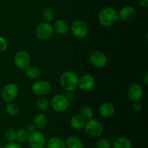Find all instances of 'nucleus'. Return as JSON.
Returning a JSON list of instances; mask_svg holds the SVG:
<instances>
[{
    "instance_id": "f257e3e1",
    "label": "nucleus",
    "mask_w": 148,
    "mask_h": 148,
    "mask_svg": "<svg viewBox=\"0 0 148 148\" xmlns=\"http://www.w3.org/2000/svg\"><path fill=\"white\" fill-rule=\"evenodd\" d=\"M119 20L118 12L113 7H107L101 10L98 14V22L104 27H109Z\"/></svg>"
},
{
    "instance_id": "f03ea898",
    "label": "nucleus",
    "mask_w": 148,
    "mask_h": 148,
    "mask_svg": "<svg viewBox=\"0 0 148 148\" xmlns=\"http://www.w3.org/2000/svg\"><path fill=\"white\" fill-rule=\"evenodd\" d=\"M79 77L74 72L66 71L61 75L59 78L60 85L67 91H73L78 87Z\"/></svg>"
},
{
    "instance_id": "7ed1b4c3",
    "label": "nucleus",
    "mask_w": 148,
    "mask_h": 148,
    "mask_svg": "<svg viewBox=\"0 0 148 148\" xmlns=\"http://www.w3.org/2000/svg\"><path fill=\"white\" fill-rule=\"evenodd\" d=\"M84 130L87 135L90 137H98L103 132V124L99 121L92 118L85 122Z\"/></svg>"
},
{
    "instance_id": "20e7f679",
    "label": "nucleus",
    "mask_w": 148,
    "mask_h": 148,
    "mask_svg": "<svg viewBox=\"0 0 148 148\" xmlns=\"http://www.w3.org/2000/svg\"><path fill=\"white\" fill-rule=\"evenodd\" d=\"M52 109L57 113H62L66 111L69 106V101L65 95L58 93L53 95L51 101Z\"/></svg>"
},
{
    "instance_id": "39448f33",
    "label": "nucleus",
    "mask_w": 148,
    "mask_h": 148,
    "mask_svg": "<svg viewBox=\"0 0 148 148\" xmlns=\"http://www.w3.org/2000/svg\"><path fill=\"white\" fill-rule=\"evenodd\" d=\"M53 32V25L48 22L40 23L35 29V34L40 40H48L51 38Z\"/></svg>"
},
{
    "instance_id": "423d86ee",
    "label": "nucleus",
    "mask_w": 148,
    "mask_h": 148,
    "mask_svg": "<svg viewBox=\"0 0 148 148\" xmlns=\"http://www.w3.org/2000/svg\"><path fill=\"white\" fill-rule=\"evenodd\" d=\"M19 88L14 83H9L2 88L1 91V98L5 102H13L18 95Z\"/></svg>"
},
{
    "instance_id": "0eeeda50",
    "label": "nucleus",
    "mask_w": 148,
    "mask_h": 148,
    "mask_svg": "<svg viewBox=\"0 0 148 148\" xmlns=\"http://www.w3.org/2000/svg\"><path fill=\"white\" fill-rule=\"evenodd\" d=\"M71 31L76 38H84L88 33V26L83 20H75L71 25Z\"/></svg>"
},
{
    "instance_id": "6e6552de",
    "label": "nucleus",
    "mask_w": 148,
    "mask_h": 148,
    "mask_svg": "<svg viewBox=\"0 0 148 148\" xmlns=\"http://www.w3.org/2000/svg\"><path fill=\"white\" fill-rule=\"evenodd\" d=\"M31 59L30 56L25 51H19L14 56V63L15 66L21 70H25L27 66H30Z\"/></svg>"
},
{
    "instance_id": "1a4fd4ad",
    "label": "nucleus",
    "mask_w": 148,
    "mask_h": 148,
    "mask_svg": "<svg viewBox=\"0 0 148 148\" xmlns=\"http://www.w3.org/2000/svg\"><path fill=\"white\" fill-rule=\"evenodd\" d=\"M27 142L31 148H43L46 144V139L40 132L35 130L30 133Z\"/></svg>"
},
{
    "instance_id": "9d476101",
    "label": "nucleus",
    "mask_w": 148,
    "mask_h": 148,
    "mask_svg": "<svg viewBox=\"0 0 148 148\" xmlns=\"http://www.w3.org/2000/svg\"><path fill=\"white\" fill-rule=\"evenodd\" d=\"M51 90V85L46 80H39L32 85V91L38 96H43L49 93Z\"/></svg>"
},
{
    "instance_id": "9b49d317",
    "label": "nucleus",
    "mask_w": 148,
    "mask_h": 148,
    "mask_svg": "<svg viewBox=\"0 0 148 148\" xmlns=\"http://www.w3.org/2000/svg\"><path fill=\"white\" fill-rule=\"evenodd\" d=\"M90 62L96 68H103L108 63L106 55L101 51H94L90 56Z\"/></svg>"
},
{
    "instance_id": "f8f14e48",
    "label": "nucleus",
    "mask_w": 148,
    "mask_h": 148,
    "mask_svg": "<svg viewBox=\"0 0 148 148\" xmlns=\"http://www.w3.org/2000/svg\"><path fill=\"white\" fill-rule=\"evenodd\" d=\"M95 84V78L90 74H85L79 78L78 87L79 89L85 92H88L94 88Z\"/></svg>"
},
{
    "instance_id": "ddd939ff",
    "label": "nucleus",
    "mask_w": 148,
    "mask_h": 148,
    "mask_svg": "<svg viewBox=\"0 0 148 148\" xmlns=\"http://www.w3.org/2000/svg\"><path fill=\"white\" fill-rule=\"evenodd\" d=\"M127 95H128L129 99L133 102L140 101V100H141V98L143 96V87L140 84H132L129 88Z\"/></svg>"
},
{
    "instance_id": "4468645a",
    "label": "nucleus",
    "mask_w": 148,
    "mask_h": 148,
    "mask_svg": "<svg viewBox=\"0 0 148 148\" xmlns=\"http://www.w3.org/2000/svg\"><path fill=\"white\" fill-rule=\"evenodd\" d=\"M119 19L123 21H130L135 17L137 11L132 6H125L123 7L118 12Z\"/></svg>"
},
{
    "instance_id": "2eb2a0df",
    "label": "nucleus",
    "mask_w": 148,
    "mask_h": 148,
    "mask_svg": "<svg viewBox=\"0 0 148 148\" xmlns=\"http://www.w3.org/2000/svg\"><path fill=\"white\" fill-rule=\"evenodd\" d=\"M115 113V107L111 103L105 102L99 107V114L102 116L108 118L112 116Z\"/></svg>"
},
{
    "instance_id": "dca6fc26",
    "label": "nucleus",
    "mask_w": 148,
    "mask_h": 148,
    "mask_svg": "<svg viewBox=\"0 0 148 148\" xmlns=\"http://www.w3.org/2000/svg\"><path fill=\"white\" fill-rule=\"evenodd\" d=\"M53 31L59 35H65L69 31V25L65 20L59 19L56 20L53 25Z\"/></svg>"
},
{
    "instance_id": "f3484780",
    "label": "nucleus",
    "mask_w": 148,
    "mask_h": 148,
    "mask_svg": "<svg viewBox=\"0 0 148 148\" xmlns=\"http://www.w3.org/2000/svg\"><path fill=\"white\" fill-rule=\"evenodd\" d=\"M86 120L81 116L79 114H76V115L72 116V118L70 119L69 124L72 128L76 130H80L84 128Z\"/></svg>"
},
{
    "instance_id": "a211bd4d",
    "label": "nucleus",
    "mask_w": 148,
    "mask_h": 148,
    "mask_svg": "<svg viewBox=\"0 0 148 148\" xmlns=\"http://www.w3.org/2000/svg\"><path fill=\"white\" fill-rule=\"evenodd\" d=\"M33 124L36 127V129L42 130L47 124V117L46 116L45 114H42V113L37 114L33 119Z\"/></svg>"
},
{
    "instance_id": "6ab92c4d",
    "label": "nucleus",
    "mask_w": 148,
    "mask_h": 148,
    "mask_svg": "<svg viewBox=\"0 0 148 148\" xmlns=\"http://www.w3.org/2000/svg\"><path fill=\"white\" fill-rule=\"evenodd\" d=\"M66 148H84L83 143L76 136H70L66 140Z\"/></svg>"
},
{
    "instance_id": "aec40b11",
    "label": "nucleus",
    "mask_w": 148,
    "mask_h": 148,
    "mask_svg": "<svg viewBox=\"0 0 148 148\" xmlns=\"http://www.w3.org/2000/svg\"><path fill=\"white\" fill-rule=\"evenodd\" d=\"M114 148H132V143L127 137H121L116 139L113 143Z\"/></svg>"
},
{
    "instance_id": "412c9836",
    "label": "nucleus",
    "mask_w": 148,
    "mask_h": 148,
    "mask_svg": "<svg viewBox=\"0 0 148 148\" xmlns=\"http://www.w3.org/2000/svg\"><path fill=\"white\" fill-rule=\"evenodd\" d=\"M25 75L29 79H37L40 75V70L36 66H29L25 69Z\"/></svg>"
},
{
    "instance_id": "4be33fe9",
    "label": "nucleus",
    "mask_w": 148,
    "mask_h": 148,
    "mask_svg": "<svg viewBox=\"0 0 148 148\" xmlns=\"http://www.w3.org/2000/svg\"><path fill=\"white\" fill-rule=\"evenodd\" d=\"M47 148H66V144L60 137H52L48 141Z\"/></svg>"
},
{
    "instance_id": "5701e85b",
    "label": "nucleus",
    "mask_w": 148,
    "mask_h": 148,
    "mask_svg": "<svg viewBox=\"0 0 148 148\" xmlns=\"http://www.w3.org/2000/svg\"><path fill=\"white\" fill-rule=\"evenodd\" d=\"M30 132L26 128H20L16 131V141L19 143H25L27 141Z\"/></svg>"
},
{
    "instance_id": "b1692460",
    "label": "nucleus",
    "mask_w": 148,
    "mask_h": 148,
    "mask_svg": "<svg viewBox=\"0 0 148 148\" xmlns=\"http://www.w3.org/2000/svg\"><path fill=\"white\" fill-rule=\"evenodd\" d=\"M36 107L41 111H46L49 110L50 104L49 101L44 97H39L36 100Z\"/></svg>"
},
{
    "instance_id": "393cba45",
    "label": "nucleus",
    "mask_w": 148,
    "mask_h": 148,
    "mask_svg": "<svg viewBox=\"0 0 148 148\" xmlns=\"http://www.w3.org/2000/svg\"><path fill=\"white\" fill-rule=\"evenodd\" d=\"M6 111L10 116H15L18 115L20 113V107L14 103L10 102L6 105Z\"/></svg>"
},
{
    "instance_id": "a878e982",
    "label": "nucleus",
    "mask_w": 148,
    "mask_h": 148,
    "mask_svg": "<svg viewBox=\"0 0 148 148\" xmlns=\"http://www.w3.org/2000/svg\"><path fill=\"white\" fill-rule=\"evenodd\" d=\"M79 115L83 117L85 120L90 119L93 116V111L90 107L85 106L81 107L79 109Z\"/></svg>"
},
{
    "instance_id": "bb28decb",
    "label": "nucleus",
    "mask_w": 148,
    "mask_h": 148,
    "mask_svg": "<svg viewBox=\"0 0 148 148\" xmlns=\"http://www.w3.org/2000/svg\"><path fill=\"white\" fill-rule=\"evenodd\" d=\"M41 16L42 18L45 21L49 23L54 17V12H53V9H51V7H46V8H44L42 10Z\"/></svg>"
},
{
    "instance_id": "cd10ccee",
    "label": "nucleus",
    "mask_w": 148,
    "mask_h": 148,
    "mask_svg": "<svg viewBox=\"0 0 148 148\" xmlns=\"http://www.w3.org/2000/svg\"><path fill=\"white\" fill-rule=\"evenodd\" d=\"M4 140L7 143H12L16 140V131L12 128L7 129L4 134Z\"/></svg>"
},
{
    "instance_id": "c85d7f7f",
    "label": "nucleus",
    "mask_w": 148,
    "mask_h": 148,
    "mask_svg": "<svg viewBox=\"0 0 148 148\" xmlns=\"http://www.w3.org/2000/svg\"><path fill=\"white\" fill-rule=\"evenodd\" d=\"M96 148H111V143L108 140L105 138H102L98 140L95 143Z\"/></svg>"
},
{
    "instance_id": "c756f323",
    "label": "nucleus",
    "mask_w": 148,
    "mask_h": 148,
    "mask_svg": "<svg viewBox=\"0 0 148 148\" xmlns=\"http://www.w3.org/2000/svg\"><path fill=\"white\" fill-rule=\"evenodd\" d=\"M7 49V42L4 38L0 36V52H4Z\"/></svg>"
},
{
    "instance_id": "7c9ffc66",
    "label": "nucleus",
    "mask_w": 148,
    "mask_h": 148,
    "mask_svg": "<svg viewBox=\"0 0 148 148\" xmlns=\"http://www.w3.org/2000/svg\"><path fill=\"white\" fill-rule=\"evenodd\" d=\"M132 108L134 111H140L143 108V105H142L140 101H136V102H134V103H133Z\"/></svg>"
},
{
    "instance_id": "2f4dec72",
    "label": "nucleus",
    "mask_w": 148,
    "mask_h": 148,
    "mask_svg": "<svg viewBox=\"0 0 148 148\" xmlns=\"http://www.w3.org/2000/svg\"><path fill=\"white\" fill-rule=\"evenodd\" d=\"M4 148H22L21 146L15 142H12V143H8Z\"/></svg>"
},
{
    "instance_id": "473e14b6",
    "label": "nucleus",
    "mask_w": 148,
    "mask_h": 148,
    "mask_svg": "<svg viewBox=\"0 0 148 148\" xmlns=\"http://www.w3.org/2000/svg\"><path fill=\"white\" fill-rule=\"evenodd\" d=\"M27 130L29 132H34L35 130H36V127H35V126L33 125V124H29L27 126Z\"/></svg>"
},
{
    "instance_id": "72a5a7b5",
    "label": "nucleus",
    "mask_w": 148,
    "mask_h": 148,
    "mask_svg": "<svg viewBox=\"0 0 148 148\" xmlns=\"http://www.w3.org/2000/svg\"><path fill=\"white\" fill-rule=\"evenodd\" d=\"M139 3L141 7H145V8L148 7V0H139Z\"/></svg>"
},
{
    "instance_id": "f704fd0d",
    "label": "nucleus",
    "mask_w": 148,
    "mask_h": 148,
    "mask_svg": "<svg viewBox=\"0 0 148 148\" xmlns=\"http://www.w3.org/2000/svg\"><path fill=\"white\" fill-rule=\"evenodd\" d=\"M143 81L144 82L145 85H147L148 84V73L147 72H145V75L143 76Z\"/></svg>"
}]
</instances>
